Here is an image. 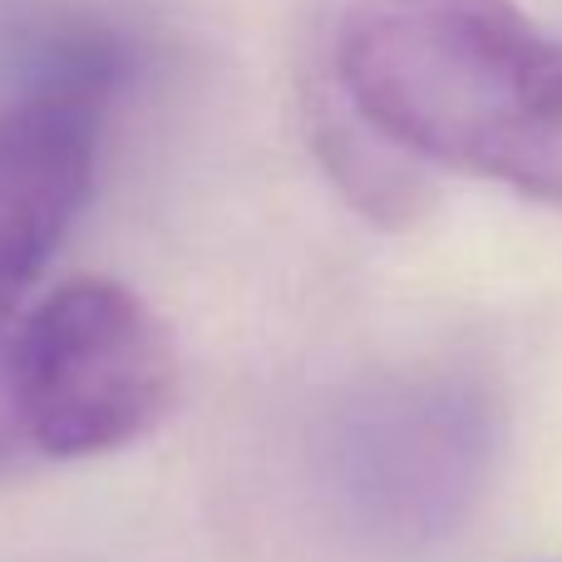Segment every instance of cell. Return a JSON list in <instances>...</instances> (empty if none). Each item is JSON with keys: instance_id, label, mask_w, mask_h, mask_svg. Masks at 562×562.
<instances>
[{"instance_id": "obj_3", "label": "cell", "mask_w": 562, "mask_h": 562, "mask_svg": "<svg viewBox=\"0 0 562 562\" xmlns=\"http://www.w3.org/2000/svg\"><path fill=\"white\" fill-rule=\"evenodd\" d=\"M114 65L85 55L0 114V336L89 203Z\"/></svg>"}, {"instance_id": "obj_2", "label": "cell", "mask_w": 562, "mask_h": 562, "mask_svg": "<svg viewBox=\"0 0 562 562\" xmlns=\"http://www.w3.org/2000/svg\"><path fill=\"white\" fill-rule=\"evenodd\" d=\"M10 415L49 459L134 445L178 395V346L138 291L79 277L25 311L5 356Z\"/></svg>"}, {"instance_id": "obj_1", "label": "cell", "mask_w": 562, "mask_h": 562, "mask_svg": "<svg viewBox=\"0 0 562 562\" xmlns=\"http://www.w3.org/2000/svg\"><path fill=\"white\" fill-rule=\"evenodd\" d=\"M330 85L419 164L562 203V40L514 0H356Z\"/></svg>"}, {"instance_id": "obj_4", "label": "cell", "mask_w": 562, "mask_h": 562, "mask_svg": "<svg viewBox=\"0 0 562 562\" xmlns=\"http://www.w3.org/2000/svg\"><path fill=\"white\" fill-rule=\"evenodd\" d=\"M311 144H316L326 173L346 188V198L375 223H415L429 203V183L419 158L395 148L380 128H370L336 85L311 94Z\"/></svg>"}]
</instances>
